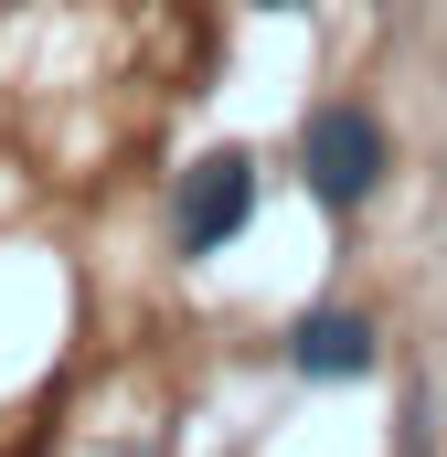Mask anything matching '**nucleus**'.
I'll return each instance as SVG.
<instances>
[{"mask_svg":"<svg viewBox=\"0 0 447 457\" xmlns=\"http://www.w3.org/2000/svg\"><path fill=\"white\" fill-rule=\"evenodd\" d=\"M384 170H394V138L362 96H331V107L299 117V181H309L320 213H362L384 192Z\"/></svg>","mask_w":447,"mask_h":457,"instance_id":"nucleus-1","label":"nucleus"},{"mask_svg":"<svg viewBox=\"0 0 447 457\" xmlns=\"http://www.w3.org/2000/svg\"><path fill=\"white\" fill-rule=\"evenodd\" d=\"M256 160L245 149H203L192 170H181V192H171V255L181 266H203V255H224L234 234L256 224Z\"/></svg>","mask_w":447,"mask_h":457,"instance_id":"nucleus-2","label":"nucleus"},{"mask_svg":"<svg viewBox=\"0 0 447 457\" xmlns=\"http://www.w3.org/2000/svg\"><path fill=\"white\" fill-rule=\"evenodd\" d=\"M384 361V330L362 320V309H309L299 330H288V372L299 383H362Z\"/></svg>","mask_w":447,"mask_h":457,"instance_id":"nucleus-3","label":"nucleus"},{"mask_svg":"<svg viewBox=\"0 0 447 457\" xmlns=\"http://www.w3.org/2000/svg\"><path fill=\"white\" fill-rule=\"evenodd\" d=\"M256 11H309V0H256Z\"/></svg>","mask_w":447,"mask_h":457,"instance_id":"nucleus-4","label":"nucleus"}]
</instances>
